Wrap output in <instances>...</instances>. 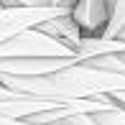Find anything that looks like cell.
<instances>
[{
	"label": "cell",
	"instance_id": "cell-4",
	"mask_svg": "<svg viewBox=\"0 0 125 125\" xmlns=\"http://www.w3.org/2000/svg\"><path fill=\"white\" fill-rule=\"evenodd\" d=\"M89 117H92V125H125V105L112 100L107 107L89 112Z\"/></svg>",
	"mask_w": 125,
	"mask_h": 125
},
{
	"label": "cell",
	"instance_id": "cell-5",
	"mask_svg": "<svg viewBox=\"0 0 125 125\" xmlns=\"http://www.w3.org/2000/svg\"><path fill=\"white\" fill-rule=\"evenodd\" d=\"M123 26H125V0H112V21H110L105 38H115L123 31Z\"/></svg>",
	"mask_w": 125,
	"mask_h": 125
},
{
	"label": "cell",
	"instance_id": "cell-7",
	"mask_svg": "<svg viewBox=\"0 0 125 125\" xmlns=\"http://www.w3.org/2000/svg\"><path fill=\"white\" fill-rule=\"evenodd\" d=\"M0 8H3V5H0Z\"/></svg>",
	"mask_w": 125,
	"mask_h": 125
},
{
	"label": "cell",
	"instance_id": "cell-3",
	"mask_svg": "<svg viewBox=\"0 0 125 125\" xmlns=\"http://www.w3.org/2000/svg\"><path fill=\"white\" fill-rule=\"evenodd\" d=\"M41 31L56 36L59 41H64L69 49L79 51V43H82V31H79V26L74 23L72 13H69V15H61V18H54V21H46V23L41 26Z\"/></svg>",
	"mask_w": 125,
	"mask_h": 125
},
{
	"label": "cell",
	"instance_id": "cell-6",
	"mask_svg": "<svg viewBox=\"0 0 125 125\" xmlns=\"http://www.w3.org/2000/svg\"><path fill=\"white\" fill-rule=\"evenodd\" d=\"M112 100H115V102H120V105H125V92H117V94H112Z\"/></svg>",
	"mask_w": 125,
	"mask_h": 125
},
{
	"label": "cell",
	"instance_id": "cell-2",
	"mask_svg": "<svg viewBox=\"0 0 125 125\" xmlns=\"http://www.w3.org/2000/svg\"><path fill=\"white\" fill-rule=\"evenodd\" d=\"M72 18L82 31V38H105L112 21V0H74Z\"/></svg>",
	"mask_w": 125,
	"mask_h": 125
},
{
	"label": "cell",
	"instance_id": "cell-1",
	"mask_svg": "<svg viewBox=\"0 0 125 125\" xmlns=\"http://www.w3.org/2000/svg\"><path fill=\"white\" fill-rule=\"evenodd\" d=\"M77 56L56 36L41 28H23L0 23V59H69Z\"/></svg>",
	"mask_w": 125,
	"mask_h": 125
}]
</instances>
